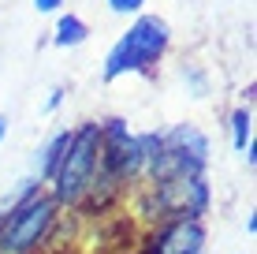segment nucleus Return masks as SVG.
Returning <instances> with one entry per match:
<instances>
[{"label": "nucleus", "mask_w": 257, "mask_h": 254, "mask_svg": "<svg viewBox=\"0 0 257 254\" xmlns=\"http://www.w3.org/2000/svg\"><path fill=\"white\" fill-rule=\"evenodd\" d=\"M101 187H108L101 180V131H97V124H82L71 131L67 150L49 176V198L60 209L64 206L67 209H93ZM108 191H116V187H108Z\"/></svg>", "instance_id": "obj_1"}, {"label": "nucleus", "mask_w": 257, "mask_h": 254, "mask_svg": "<svg viewBox=\"0 0 257 254\" xmlns=\"http://www.w3.org/2000/svg\"><path fill=\"white\" fill-rule=\"evenodd\" d=\"M142 142H146V183L172 180V176H205L209 138L194 124H175L164 135L146 131Z\"/></svg>", "instance_id": "obj_2"}, {"label": "nucleus", "mask_w": 257, "mask_h": 254, "mask_svg": "<svg viewBox=\"0 0 257 254\" xmlns=\"http://www.w3.org/2000/svg\"><path fill=\"white\" fill-rule=\"evenodd\" d=\"M172 45V26L161 15H135V23L116 38V45L104 56V78L116 82L123 75H146L164 60Z\"/></svg>", "instance_id": "obj_3"}, {"label": "nucleus", "mask_w": 257, "mask_h": 254, "mask_svg": "<svg viewBox=\"0 0 257 254\" xmlns=\"http://www.w3.org/2000/svg\"><path fill=\"white\" fill-rule=\"evenodd\" d=\"M60 224V206L49 191H34L0 213V254H38Z\"/></svg>", "instance_id": "obj_4"}, {"label": "nucleus", "mask_w": 257, "mask_h": 254, "mask_svg": "<svg viewBox=\"0 0 257 254\" xmlns=\"http://www.w3.org/2000/svg\"><path fill=\"white\" fill-rule=\"evenodd\" d=\"M97 131H101V180L116 191L146 180V142L127 127V120H104L97 124Z\"/></svg>", "instance_id": "obj_5"}, {"label": "nucleus", "mask_w": 257, "mask_h": 254, "mask_svg": "<svg viewBox=\"0 0 257 254\" xmlns=\"http://www.w3.org/2000/svg\"><path fill=\"white\" fill-rule=\"evenodd\" d=\"M209 183L205 176H172V180H157L146 187L142 195V209L153 224L175 221V217H201L209 213Z\"/></svg>", "instance_id": "obj_6"}, {"label": "nucleus", "mask_w": 257, "mask_h": 254, "mask_svg": "<svg viewBox=\"0 0 257 254\" xmlns=\"http://www.w3.org/2000/svg\"><path fill=\"white\" fill-rule=\"evenodd\" d=\"M146 254H205V224L194 217L161 221L146 232Z\"/></svg>", "instance_id": "obj_7"}, {"label": "nucleus", "mask_w": 257, "mask_h": 254, "mask_svg": "<svg viewBox=\"0 0 257 254\" xmlns=\"http://www.w3.org/2000/svg\"><path fill=\"white\" fill-rule=\"evenodd\" d=\"M90 38V26H86L78 15H60L56 19V30H52V45L56 49H75V45H82V41Z\"/></svg>", "instance_id": "obj_8"}, {"label": "nucleus", "mask_w": 257, "mask_h": 254, "mask_svg": "<svg viewBox=\"0 0 257 254\" xmlns=\"http://www.w3.org/2000/svg\"><path fill=\"white\" fill-rule=\"evenodd\" d=\"M67 142H71V131H56V135L41 146V153H38V176H34L38 183H49L52 168H56V161H60V157H64V150H67Z\"/></svg>", "instance_id": "obj_9"}, {"label": "nucleus", "mask_w": 257, "mask_h": 254, "mask_svg": "<svg viewBox=\"0 0 257 254\" xmlns=\"http://www.w3.org/2000/svg\"><path fill=\"white\" fill-rule=\"evenodd\" d=\"M231 142H235V150H238V153H242L246 146L253 142V112L246 109V105L231 112Z\"/></svg>", "instance_id": "obj_10"}, {"label": "nucleus", "mask_w": 257, "mask_h": 254, "mask_svg": "<svg viewBox=\"0 0 257 254\" xmlns=\"http://www.w3.org/2000/svg\"><path fill=\"white\" fill-rule=\"evenodd\" d=\"M108 8H112L116 15H142L146 0H108Z\"/></svg>", "instance_id": "obj_11"}, {"label": "nucleus", "mask_w": 257, "mask_h": 254, "mask_svg": "<svg viewBox=\"0 0 257 254\" xmlns=\"http://www.w3.org/2000/svg\"><path fill=\"white\" fill-rule=\"evenodd\" d=\"M34 8H38L41 15H52V12H60V8H64V0H34Z\"/></svg>", "instance_id": "obj_12"}, {"label": "nucleus", "mask_w": 257, "mask_h": 254, "mask_svg": "<svg viewBox=\"0 0 257 254\" xmlns=\"http://www.w3.org/2000/svg\"><path fill=\"white\" fill-rule=\"evenodd\" d=\"M60 101H64V90H52V94H49V101H45V109H56Z\"/></svg>", "instance_id": "obj_13"}, {"label": "nucleus", "mask_w": 257, "mask_h": 254, "mask_svg": "<svg viewBox=\"0 0 257 254\" xmlns=\"http://www.w3.org/2000/svg\"><path fill=\"white\" fill-rule=\"evenodd\" d=\"M8 138V116H0V142Z\"/></svg>", "instance_id": "obj_14"}]
</instances>
